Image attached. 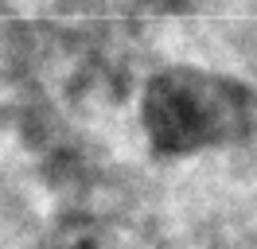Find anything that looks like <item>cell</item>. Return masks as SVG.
I'll return each mask as SVG.
<instances>
[{"label": "cell", "mask_w": 257, "mask_h": 249, "mask_svg": "<svg viewBox=\"0 0 257 249\" xmlns=\"http://www.w3.org/2000/svg\"><path fill=\"white\" fill-rule=\"evenodd\" d=\"M230 121V101L222 93H207L191 86V90H172L156 93V129H168V137L183 144V140H207L218 133V125Z\"/></svg>", "instance_id": "6da1fadb"}]
</instances>
